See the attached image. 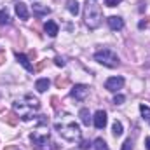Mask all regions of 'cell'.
<instances>
[{"label":"cell","mask_w":150,"mask_h":150,"mask_svg":"<svg viewBox=\"0 0 150 150\" xmlns=\"http://www.w3.org/2000/svg\"><path fill=\"white\" fill-rule=\"evenodd\" d=\"M101 19H103L101 7L96 5V4H87L86 9H84V21H86V25L91 30H96L101 25Z\"/></svg>","instance_id":"cell-1"},{"label":"cell","mask_w":150,"mask_h":150,"mask_svg":"<svg viewBox=\"0 0 150 150\" xmlns=\"http://www.w3.org/2000/svg\"><path fill=\"white\" fill-rule=\"evenodd\" d=\"M94 59H96L98 63L108 67V68L119 67V56L113 52L112 49H101V51H98V52L94 54Z\"/></svg>","instance_id":"cell-2"},{"label":"cell","mask_w":150,"mask_h":150,"mask_svg":"<svg viewBox=\"0 0 150 150\" xmlns=\"http://www.w3.org/2000/svg\"><path fill=\"white\" fill-rule=\"evenodd\" d=\"M56 129H58V133H59L65 140H68V142H77V140H80V129H79V126H77L75 122H70V124H67V126L56 124Z\"/></svg>","instance_id":"cell-3"},{"label":"cell","mask_w":150,"mask_h":150,"mask_svg":"<svg viewBox=\"0 0 150 150\" xmlns=\"http://www.w3.org/2000/svg\"><path fill=\"white\" fill-rule=\"evenodd\" d=\"M70 94H72V98L82 101V100H86V96L89 94V87L84 86V84H77V86H74V89L70 91Z\"/></svg>","instance_id":"cell-4"},{"label":"cell","mask_w":150,"mask_h":150,"mask_svg":"<svg viewBox=\"0 0 150 150\" xmlns=\"http://www.w3.org/2000/svg\"><path fill=\"white\" fill-rule=\"evenodd\" d=\"M122 86H124V79L122 77H110L105 82V89H108L110 93H117Z\"/></svg>","instance_id":"cell-5"},{"label":"cell","mask_w":150,"mask_h":150,"mask_svg":"<svg viewBox=\"0 0 150 150\" xmlns=\"http://www.w3.org/2000/svg\"><path fill=\"white\" fill-rule=\"evenodd\" d=\"M93 122H94V126L98 129H103L107 126V113L103 112V110H98V112L94 113V117H93Z\"/></svg>","instance_id":"cell-6"},{"label":"cell","mask_w":150,"mask_h":150,"mask_svg":"<svg viewBox=\"0 0 150 150\" xmlns=\"http://www.w3.org/2000/svg\"><path fill=\"white\" fill-rule=\"evenodd\" d=\"M107 21H108V26H110L112 30H122V28H124V21H122V18H119V16H110Z\"/></svg>","instance_id":"cell-7"},{"label":"cell","mask_w":150,"mask_h":150,"mask_svg":"<svg viewBox=\"0 0 150 150\" xmlns=\"http://www.w3.org/2000/svg\"><path fill=\"white\" fill-rule=\"evenodd\" d=\"M16 14H18L21 19H28V16H30L26 5H25L23 2H18V4H16Z\"/></svg>","instance_id":"cell-8"},{"label":"cell","mask_w":150,"mask_h":150,"mask_svg":"<svg viewBox=\"0 0 150 150\" xmlns=\"http://www.w3.org/2000/svg\"><path fill=\"white\" fill-rule=\"evenodd\" d=\"M45 33H47L49 37H56V35H58V25H56L54 21H47V23H45Z\"/></svg>","instance_id":"cell-9"},{"label":"cell","mask_w":150,"mask_h":150,"mask_svg":"<svg viewBox=\"0 0 150 150\" xmlns=\"http://www.w3.org/2000/svg\"><path fill=\"white\" fill-rule=\"evenodd\" d=\"M16 59H18V61H19V63H21V65H23V67H25L28 72H33V67H32L30 59H28L25 54H19V52H18V54H16Z\"/></svg>","instance_id":"cell-10"},{"label":"cell","mask_w":150,"mask_h":150,"mask_svg":"<svg viewBox=\"0 0 150 150\" xmlns=\"http://www.w3.org/2000/svg\"><path fill=\"white\" fill-rule=\"evenodd\" d=\"M49 12H51V9L44 4H35L33 5V14H37V16H44V14H49Z\"/></svg>","instance_id":"cell-11"},{"label":"cell","mask_w":150,"mask_h":150,"mask_svg":"<svg viewBox=\"0 0 150 150\" xmlns=\"http://www.w3.org/2000/svg\"><path fill=\"white\" fill-rule=\"evenodd\" d=\"M35 89H37L38 93L47 91V89H49V80H47V79H38L37 82H35Z\"/></svg>","instance_id":"cell-12"},{"label":"cell","mask_w":150,"mask_h":150,"mask_svg":"<svg viewBox=\"0 0 150 150\" xmlns=\"http://www.w3.org/2000/svg\"><path fill=\"white\" fill-rule=\"evenodd\" d=\"M79 115H80V120H82L84 126H89V124H91V115H89V110H87V108H82V110L79 112Z\"/></svg>","instance_id":"cell-13"},{"label":"cell","mask_w":150,"mask_h":150,"mask_svg":"<svg viewBox=\"0 0 150 150\" xmlns=\"http://www.w3.org/2000/svg\"><path fill=\"white\" fill-rule=\"evenodd\" d=\"M67 9L70 11V14H72V16H77V14H79V2H77V0H68Z\"/></svg>","instance_id":"cell-14"},{"label":"cell","mask_w":150,"mask_h":150,"mask_svg":"<svg viewBox=\"0 0 150 150\" xmlns=\"http://www.w3.org/2000/svg\"><path fill=\"white\" fill-rule=\"evenodd\" d=\"M11 23V16L7 12V9H2L0 11V25H9Z\"/></svg>","instance_id":"cell-15"},{"label":"cell","mask_w":150,"mask_h":150,"mask_svg":"<svg viewBox=\"0 0 150 150\" xmlns=\"http://www.w3.org/2000/svg\"><path fill=\"white\" fill-rule=\"evenodd\" d=\"M5 122H7V124H11V126H16V124H18V117H16V113L9 112L7 115H5Z\"/></svg>","instance_id":"cell-16"},{"label":"cell","mask_w":150,"mask_h":150,"mask_svg":"<svg viewBox=\"0 0 150 150\" xmlns=\"http://www.w3.org/2000/svg\"><path fill=\"white\" fill-rule=\"evenodd\" d=\"M112 133L115 134V136H120V134H122V124H120L119 120H115V122H113V126H112Z\"/></svg>","instance_id":"cell-17"},{"label":"cell","mask_w":150,"mask_h":150,"mask_svg":"<svg viewBox=\"0 0 150 150\" xmlns=\"http://www.w3.org/2000/svg\"><path fill=\"white\" fill-rule=\"evenodd\" d=\"M93 147H94V150H108V149H107V143H105L101 138H98V140L94 142V145H93Z\"/></svg>","instance_id":"cell-18"},{"label":"cell","mask_w":150,"mask_h":150,"mask_svg":"<svg viewBox=\"0 0 150 150\" xmlns=\"http://www.w3.org/2000/svg\"><path fill=\"white\" fill-rule=\"evenodd\" d=\"M140 112H142V115H143L145 119H150V108L147 105H142V107H140Z\"/></svg>","instance_id":"cell-19"},{"label":"cell","mask_w":150,"mask_h":150,"mask_svg":"<svg viewBox=\"0 0 150 150\" xmlns=\"http://www.w3.org/2000/svg\"><path fill=\"white\" fill-rule=\"evenodd\" d=\"M67 84H68V79H61V77H58V79H56V86H58L59 89H61V87H65Z\"/></svg>","instance_id":"cell-20"},{"label":"cell","mask_w":150,"mask_h":150,"mask_svg":"<svg viewBox=\"0 0 150 150\" xmlns=\"http://www.w3.org/2000/svg\"><path fill=\"white\" fill-rule=\"evenodd\" d=\"M124 100H126V98H124L122 94H115V98H113V103H115V105H122V103H124Z\"/></svg>","instance_id":"cell-21"},{"label":"cell","mask_w":150,"mask_h":150,"mask_svg":"<svg viewBox=\"0 0 150 150\" xmlns=\"http://www.w3.org/2000/svg\"><path fill=\"white\" fill-rule=\"evenodd\" d=\"M122 150H133V142L131 140H126L122 143Z\"/></svg>","instance_id":"cell-22"},{"label":"cell","mask_w":150,"mask_h":150,"mask_svg":"<svg viewBox=\"0 0 150 150\" xmlns=\"http://www.w3.org/2000/svg\"><path fill=\"white\" fill-rule=\"evenodd\" d=\"M120 2H122V0H105V4H107L108 7H115V5L120 4Z\"/></svg>","instance_id":"cell-23"},{"label":"cell","mask_w":150,"mask_h":150,"mask_svg":"<svg viewBox=\"0 0 150 150\" xmlns=\"http://www.w3.org/2000/svg\"><path fill=\"white\" fill-rule=\"evenodd\" d=\"M54 61H56V65H58V67H65V61H63L61 58H56Z\"/></svg>","instance_id":"cell-24"},{"label":"cell","mask_w":150,"mask_h":150,"mask_svg":"<svg viewBox=\"0 0 150 150\" xmlns=\"http://www.w3.org/2000/svg\"><path fill=\"white\" fill-rule=\"evenodd\" d=\"M45 63H47V61L44 59V61H40V63H38V65H37V70H38V72H40V70H42V68L45 67Z\"/></svg>","instance_id":"cell-25"},{"label":"cell","mask_w":150,"mask_h":150,"mask_svg":"<svg viewBox=\"0 0 150 150\" xmlns=\"http://www.w3.org/2000/svg\"><path fill=\"white\" fill-rule=\"evenodd\" d=\"M4 61H5V52H4V51H0V65H2Z\"/></svg>","instance_id":"cell-26"},{"label":"cell","mask_w":150,"mask_h":150,"mask_svg":"<svg viewBox=\"0 0 150 150\" xmlns=\"http://www.w3.org/2000/svg\"><path fill=\"white\" fill-rule=\"evenodd\" d=\"M80 147H82V149H89V142H82Z\"/></svg>","instance_id":"cell-27"},{"label":"cell","mask_w":150,"mask_h":150,"mask_svg":"<svg viewBox=\"0 0 150 150\" xmlns=\"http://www.w3.org/2000/svg\"><path fill=\"white\" fill-rule=\"evenodd\" d=\"M4 150H18V147L16 145H11V147H5Z\"/></svg>","instance_id":"cell-28"},{"label":"cell","mask_w":150,"mask_h":150,"mask_svg":"<svg viewBox=\"0 0 150 150\" xmlns=\"http://www.w3.org/2000/svg\"><path fill=\"white\" fill-rule=\"evenodd\" d=\"M145 147H147V149L150 150V136L147 138V140H145Z\"/></svg>","instance_id":"cell-29"},{"label":"cell","mask_w":150,"mask_h":150,"mask_svg":"<svg viewBox=\"0 0 150 150\" xmlns=\"http://www.w3.org/2000/svg\"><path fill=\"white\" fill-rule=\"evenodd\" d=\"M0 110H2V105H0Z\"/></svg>","instance_id":"cell-30"}]
</instances>
